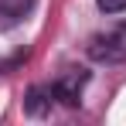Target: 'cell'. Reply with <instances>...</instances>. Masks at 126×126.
Here are the masks:
<instances>
[{
  "mask_svg": "<svg viewBox=\"0 0 126 126\" xmlns=\"http://www.w3.org/2000/svg\"><path fill=\"white\" fill-rule=\"evenodd\" d=\"M85 82H89V72L85 68H65L62 75L55 79V99L58 102H65V106H79L82 102V89H85Z\"/></svg>",
  "mask_w": 126,
  "mask_h": 126,
  "instance_id": "2",
  "label": "cell"
},
{
  "mask_svg": "<svg viewBox=\"0 0 126 126\" xmlns=\"http://www.w3.org/2000/svg\"><path fill=\"white\" fill-rule=\"evenodd\" d=\"M85 51L99 65H123L126 62V24H116L109 31L92 34L89 44H85Z\"/></svg>",
  "mask_w": 126,
  "mask_h": 126,
  "instance_id": "1",
  "label": "cell"
},
{
  "mask_svg": "<svg viewBox=\"0 0 126 126\" xmlns=\"http://www.w3.org/2000/svg\"><path fill=\"white\" fill-rule=\"evenodd\" d=\"M102 14H123L126 10V0H95Z\"/></svg>",
  "mask_w": 126,
  "mask_h": 126,
  "instance_id": "5",
  "label": "cell"
},
{
  "mask_svg": "<svg viewBox=\"0 0 126 126\" xmlns=\"http://www.w3.org/2000/svg\"><path fill=\"white\" fill-rule=\"evenodd\" d=\"M31 7H34V0H0V17L17 21V17H24Z\"/></svg>",
  "mask_w": 126,
  "mask_h": 126,
  "instance_id": "4",
  "label": "cell"
},
{
  "mask_svg": "<svg viewBox=\"0 0 126 126\" xmlns=\"http://www.w3.org/2000/svg\"><path fill=\"white\" fill-rule=\"evenodd\" d=\"M55 106V89L51 85H31L24 95V112L27 116H48Z\"/></svg>",
  "mask_w": 126,
  "mask_h": 126,
  "instance_id": "3",
  "label": "cell"
}]
</instances>
